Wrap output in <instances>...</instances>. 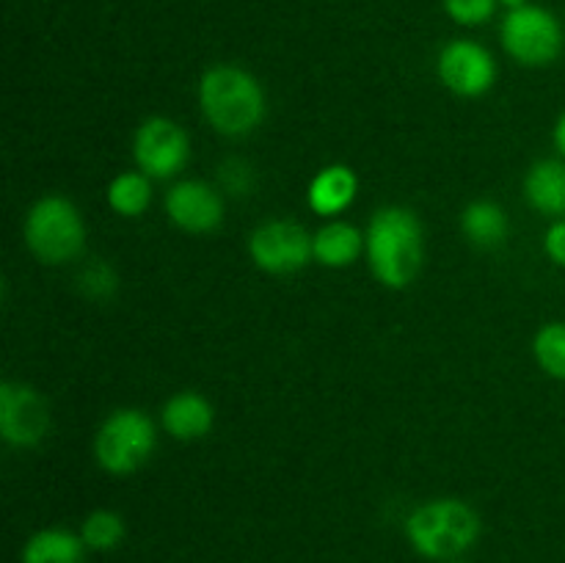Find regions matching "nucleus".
Returning a JSON list of instances; mask_svg holds the SVG:
<instances>
[{
    "instance_id": "nucleus-1",
    "label": "nucleus",
    "mask_w": 565,
    "mask_h": 563,
    "mask_svg": "<svg viewBox=\"0 0 565 563\" xmlns=\"http://www.w3.org/2000/svg\"><path fill=\"white\" fill-rule=\"evenodd\" d=\"M364 252L381 285L392 290L412 285L425 259V237L417 213L397 204L375 210L364 232Z\"/></svg>"
},
{
    "instance_id": "nucleus-2",
    "label": "nucleus",
    "mask_w": 565,
    "mask_h": 563,
    "mask_svg": "<svg viewBox=\"0 0 565 563\" xmlns=\"http://www.w3.org/2000/svg\"><path fill=\"white\" fill-rule=\"evenodd\" d=\"M202 114L221 136L241 138L257 130L265 119V88L252 72L232 64L210 66L199 81Z\"/></svg>"
},
{
    "instance_id": "nucleus-3",
    "label": "nucleus",
    "mask_w": 565,
    "mask_h": 563,
    "mask_svg": "<svg viewBox=\"0 0 565 563\" xmlns=\"http://www.w3.org/2000/svg\"><path fill=\"white\" fill-rule=\"evenodd\" d=\"M406 535L419 555L452 561L478 541L480 517L469 502L458 497H439L408 513Z\"/></svg>"
},
{
    "instance_id": "nucleus-4",
    "label": "nucleus",
    "mask_w": 565,
    "mask_h": 563,
    "mask_svg": "<svg viewBox=\"0 0 565 563\" xmlns=\"http://www.w3.org/2000/svg\"><path fill=\"white\" fill-rule=\"evenodd\" d=\"M28 248L44 265H64L86 248V224L75 204L58 193L36 199L22 226Z\"/></svg>"
},
{
    "instance_id": "nucleus-5",
    "label": "nucleus",
    "mask_w": 565,
    "mask_h": 563,
    "mask_svg": "<svg viewBox=\"0 0 565 563\" xmlns=\"http://www.w3.org/2000/svg\"><path fill=\"white\" fill-rule=\"evenodd\" d=\"M158 431L141 408H116L94 436V456L108 475H130L152 458Z\"/></svg>"
},
{
    "instance_id": "nucleus-6",
    "label": "nucleus",
    "mask_w": 565,
    "mask_h": 563,
    "mask_svg": "<svg viewBox=\"0 0 565 563\" xmlns=\"http://www.w3.org/2000/svg\"><path fill=\"white\" fill-rule=\"evenodd\" d=\"M500 39L505 53L522 66H550L561 59L565 47L563 22L544 6H522L508 11Z\"/></svg>"
},
{
    "instance_id": "nucleus-7",
    "label": "nucleus",
    "mask_w": 565,
    "mask_h": 563,
    "mask_svg": "<svg viewBox=\"0 0 565 563\" xmlns=\"http://www.w3.org/2000/svg\"><path fill=\"white\" fill-rule=\"evenodd\" d=\"M248 254L265 274H296L307 268L309 259H315L312 235L296 221H265L248 237Z\"/></svg>"
},
{
    "instance_id": "nucleus-8",
    "label": "nucleus",
    "mask_w": 565,
    "mask_h": 563,
    "mask_svg": "<svg viewBox=\"0 0 565 563\" xmlns=\"http://www.w3.org/2000/svg\"><path fill=\"white\" fill-rule=\"evenodd\" d=\"M132 158H136L138 171L147 177L169 180L185 169L191 158V141L177 121L166 116H149L132 136Z\"/></svg>"
},
{
    "instance_id": "nucleus-9",
    "label": "nucleus",
    "mask_w": 565,
    "mask_h": 563,
    "mask_svg": "<svg viewBox=\"0 0 565 563\" xmlns=\"http://www.w3.org/2000/svg\"><path fill=\"white\" fill-rule=\"evenodd\" d=\"M441 83L458 97H483L497 83V61L483 44L472 39H452L436 61Z\"/></svg>"
},
{
    "instance_id": "nucleus-10",
    "label": "nucleus",
    "mask_w": 565,
    "mask_h": 563,
    "mask_svg": "<svg viewBox=\"0 0 565 563\" xmlns=\"http://www.w3.org/2000/svg\"><path fill=\"white\" fill-rule=\"evenodd\" d=\"M50 431V406L33 386L0 384V436L11 447H36Z\"/></svg>"
},
{
    "instance_id": "nucleus-11",
    "label": "nucleus",
    "mask_w": 565,
    "mask_h": 563,
    "mask_svg": "<svg viewBox=\"0 0 565 563\" xmlns=\"http://www.w3.org/2000/svg\"><path fill=\"white\" fill-rule=\"evenodd\" d=\"M166 215L191 235H207L224 224V196L204 180H182L166 193Z\"/></svg>"
},
{
    "instance_id": "nucleus-12",
    "label": "nucleus",
    "mask_w": 565,
    "mask_h": 563,
    "mask_svg": "<svg viewBox=\"0 0 565 563\" xmlns=\"http://www.w3.org/2000/svg\"><path fill=\"white\" fill-rule=\"evenodd\" d=\"M160 419L169 436L180 442H196L213 431L215 412L207 397L193 390H182L166 401Z\"/></svg>"
},
{
    "instance_id": "nucleus-13",
    "label": "nucleus",
    "mask_w": 565,
    "mask_h": 563,
    "mask_svg": "<svg viewBox=\"0 0 565 563\" xmlns=\"http://www.w3.org/2000/svg\"><path fill=\"white\" fill-rule=\"evenodd\" d=\"M359 193V177L351 166L331 163L320 169L309 182L307 202L318 215H340L353 204Z\"/></svg>"
},
{
    "instance_id": "nucleus-14",
    "label": "nucleus",
    "mask_w": 565,
    "mask_h": 563,
    "mask_svg": "<svg viewBox=\"0 0 565 563\" xmlns=\"http://www.w3.org/2000/svg\"><path fill=\"white\" fill-rule=\"evenodd\" d=\"M524 196L533 204L539 213L565 215V160L546 158L530 166L527 177H524Z\"/></svg>"
},
{
    "instance_id": "nucleus-15",
    "label": "nucleus",
    "mask_w": 565,
    "mask_h": 563,
    "mask_svg": "<svg viewBox=\"0 0 565 563\" xmlns=\"http://www.w3.org/2000/svg\"><path fill=\"white\" fill-rule=\"evenodd\" d=\"M364 232L348 221H331L312 235L315 263L326 268H345L362 254Z\"/></svg>"
},
{
    "instance_id": "nucleus-16",
    "label": "nucleus",
    "mask_w": 565,
    "mask_h": 563,
    "mask_svg": "<svg viewBox=\"0 0 565 563\" xmlns=\"http://www.w3.org/2000/svg\"><path fill=\"white\" fill-rule=\"evenodd\" d=\"M461 230L467 241L478 248H497L511 232L505 210L491 199H478L461 213Z\"/></svg>"
},
{
    "instance_id": "nucleus-17",
    "label": "nucleus",
    "mask_w": 565,
    "mask_h": 563,
    "mask_svg": "<svg viewBox=\"0 0 565 563\" xmlns=\"http://www.w3.org/2000/svg\"><path fill=\"white\" fill-rule=\"evenodd\" d=\"M86 544L64 528H44L22 546V563H83Z\"/></svg>"
},
{
    "instance_id": "nucleus-18",
    "label": "nucleus",
    "mask_w": 565,
    "mask_h": 563,
    "mask_svg": "<svg viewBox=\"0 0 565 563\" xmlns=\"http://www.w3.org/2000/svg\"><path fill=\"white\" fill-rule=\"evenodd\" d=\"M152 177L143 171H121L108 185V204L125 219H138L152 204Z\"/></svg>"
},
{
    "instance_id": "nucleus-19",
    "label": "nucleus",
    "mask_w": 565,
    "mask_h": 563,
    "mask_svg": "<svg viewBox=\"0 0 565 563\" xmlns=\"http://www.w3.org/2000/svg\"><path fill=\"white\" fill-rule=\"evenodd\" d=\"M125 519L116 511H108V508H97V511L88 513L81 524L83 544L94 552L116 550V546L125 541Z\"/></svg>"
},
{
    "instance_id": "nucleus-20",
    "label": "nucleus",
    "mask_w": 565,
    "mask_h": 563,
    "mask_svg": "<svg viewBox=\"0 0 565 563\" xmlns=\"http://www.w3.org/2000/svg\"><path fill=\"white\" fill-rule=\"evenodd\" d=\"M535 362L541 364L546 375L565 381V323L563 320H552L539 329L533 340Z\"/></svg>"
},
{
    "instance_id": "nucleus-21",
    "label": "nucleus",
    "mask_w": 565,
    "mask_h": 563,
    "mask_svg": "<svg viewBox=\"0 0 565 563\" xmlns=\"http://www.w3.org/2000/svg\"><path fill=\"white\" fill-rule=\"evenodd\" d=\"M77 287L92 301H108V298H114L116 287H119V276L105 259H88L81 274H77Z\"/></svg>"
},
{
    "instance_id": "nucleus-22",
    "label": "nucleus",
    "mask_w": 565,
    "mask_h": 563,
    "mask_svg": "<svg viewBox=\"0 0 565 563\" xmlns=\"http://www.w3.org/2000/svg\"><path fill=\"white\" fill-rule=\"evenodd\" d=\"M500 0H445V11L458 25H483L494 17Z\"/></svg>"
},
{
    "instance_id": "nucleus-23",
    "label": "nucleus",
    "mask_w": 565,
    "mask_h": 563,
    "mask_svg": "<svg viewBox=\"0 0 565 563\" xmlns=\"http://www.w3.org/2000/svg\"><path fill=\"white\" fill-rule=\"evenodd\" d=\"M218 182L230 196H248L254 191V169L241 158H226L218 166Z\"/></svg>"
},
{
    "instance_id": "nucleus-24",
    "label": "nucleus",
    "mask_w": 565,
    "mask_h": 563,
    "mask_svg": "<svg viewBox=\"0 0 565 563\" xmlns=\"http://www.w3.org/2000/svg\"><path fill=\"white\" fill-rule=\"evenodd\" d=\"M544 252L555 265L565 268V219H557L544 235Z\"/></svg>"
},
{
    "instance_id": "nucleus-25",
    "label": "nucleus",
    "mask_w": 565,
    "mask_h": 563,
    "mask_svg": "<svg viewBox=\"0 0 565 563\" xmlns=\"http://www.w3.org/2000/svg\"><path fill=\"white\" fill-rule=\"evenodd\" d=\"M552 141H555V149L561 152V158L565 160V114H561V119L555 121V130H552Z\"/></svg>"
},
{
    "instance_id": "nucleus-26",
    "label": "nucleus",
    "mask_w": 565,
    "mask_h": 563,
    "mask_svg": "<svg viewBox=\"0 0 565 563\" xmlns=\"http://www.w3.org/2000/svg\"><path fill=\"white\" fill-rule=\"evenodd\" d=\"M502 6H505L508 11H513V9H522V6H530V0H500Z\"/></svg>"
},
{
    "instance_id": "nucleus-27",
    "label": "nucleus",
    "mask_w": 565,
    "mask_h": 563,
    "mask_svg": "<svg viewBox=\"0 0 565 563\" xmlns=\"http://www.w3.org/2000/svg\"><path fill=\"white\" fill-rule=\"evenodd\" d=\"M441 563H469V561H458V557H452V561H441Z\"/></svg>"
}]
</instances>
